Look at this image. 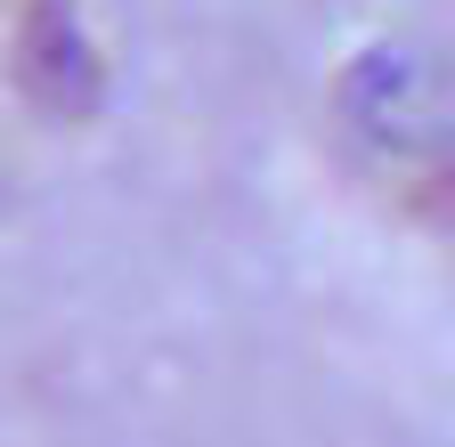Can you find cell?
Listing matches in <instances>:
<instances>
[{"label": "cell", "mask_w": 455, "mask_h": 447, "mask_svg": "<svg viewBox=\"0 0 455 447\" xmlns=\"http://www.w3.org/2000/svg\"><path fill=\"white\" fill-rule=\"evenodd\" d=\"M17 82L33 106H49V115H90L98 106V49L90 33L74 25L66 0H33L25 25H17Z\"/></svg>", "instance_id": "cell-1"}]
</instances>
